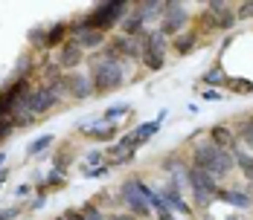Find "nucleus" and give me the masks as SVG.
<instances>
[{
    "instance_id": "1",
    "label": "nucleus",
    "mask_w": 253,
    "mask_h": 220,
    "mask_svg": "<svg viewBox=\"0 0 253 220\" xmlns=\"http://www.w3.org/2000/svg\"><path fill=\"white\" fill-rule=\"evenodd\" d=\"M192 165L204 168V171L210 174V177H215V180H224L236 168V157H233V151H224V148L212 145V142H201V145H195V151H192Z\"/></svg>"
},
{
    "instance_id": "2",
    "label": "nucleus",
    "mask_w": 253,
    "mask_h": 220,
    "mask_svg": "<svg viewBox=\"0 0 253 220\" xmlns=\"http://www.w3.org/2000/svg\"><path fill=\"white\" fill-rule=\"evenodd\" d=\"M90 81H93V93H111V90L123 87V81H126L123 64L114 58H105V52L93 55L90 58Z\"/></svg>"
},
{
    "instance_id": "3",
    "label": "nucleus",
    "mask_w": 253,
    "mask_h": 220,
    "mask_svg": "<svg viewBox=\"0 0 253 220\" xmlns=\"http://www.w3.org/2000/svg\"><path fill=\"white\" fill-rule=\"evenodd\" d=\"M128 6L131 3H126V0H114V3H99L84 21H87V26L90 29H96V32H102L105 35V29H114V24L117 21H123L128 15Z\"/></svg>"
},
{
    "instance_id": "4",
    "label": "nucleus",
    "mask_w": 253,
    "mask_h": 220,
    "mask_svg": "<svg viewBox=\"0 0 253 220\" xmlns=\"http://www.w3.org/2000/svg\"><path fill=\"white\" fill-rule=\"evenodd\" d=\"M32 90H29V81L26 78H15L12 84H6L3 90H0V119H9L12 113H15V107L29 96Z\"/></svg>"
},
{
    "instance_id": "5",
    "label": "nucleus",
    "mask_w": 253,
    "mask_h": 220,
    "mask_svg": "<svg viewBox=\"0 0 253 220\" xmlns=\"http://www.w3.org/2000/svg\"><path fill=\"white\" fill-rule=\"evenodd\" d=\"M163 52H166V35L160 29L146 32L143 35V64L149 70H160L163 67Z\"/></svg>"
},
{
    "instance_id": "6",
    "label": "nucleus",
    "mask_w": 253,
    "mask_h": 220,
    "mask_svg": "<svg viewBox=\"0 0 253 220\" xmlns=\"http://www.w3.org/2000/svg\"><path fill=\"white\" fill-rule=\"evenodd\" d=\"M123 200L128 203L131 215H137V218H149L152 215V206H149V200L140 191V180L137 177H131V180L123 183Z\"/></svg>"
},
{
    "instance_id": "7",
    "label": "nucleus",
    "mask_w": 253,
    "mask_h": 220,
    "mask_svg": "<svg viewBox=\"0 0 253 220\" xmlns=\"http://www.w3.org/2000/svg\"><path fill=\"white\" fill-rule=\"evenodd\" d=\"M58 104V96H55V90L52 87H35L29 96H26V107L35 113V116H41V113H47V110H52Z\"/></svg>"
},
{
    "instance_id": "8",
    "label": "nucleus",
    "mask_w": 253,
    "mask_h": 220,
    "mask_svg": "<svg viewBox=\"0 0 253 220\" xmlns=\"http://www.w3.org/2000/svg\"><path fill=\"white\" fill-rule=\"evenodd\" d=\"M134 154H137V145H134V139H131V133H126L117 145L108 148V154H105V165L108 168H114V165H126V162H131L134 159Z\"/></svg>"
},
{
    "instance_id": "9",
    "label": "nucleus",
    "mask_w": 253,
    "mask_h": 220,
    "mask_svg": "<svg viewBox=\"0 0 253 220\" xmlns=\"http://www.w3.org/2000/svg\"><path fill=\"white\" fill-rule=\"evenodd\" d=\"M70 38H73V44H79L82 49H96V47H102V41H105V35L96 32V29H90L87 21H79V24L70 26Z\"/></svg>"
},
{
    "instance_id": "10",
    "label": "nucleus",
    "mask_w": 253,
    "mask_h": 220,
    "mask_svg": "<svg viewBox=\"0 0 253 220\" xmlns=\"http://www.w3.org/2000/svg\"><path fill=\"white\" fill-rule=\"evenodd\" d=\"M186 24V9L180 3H166V15L160 21V32L163 35H177Z\"/></svg>"
},
{
    "instance_id": "11",
    "label": "nucleus",
    "mask_w": 253,
    "mask_h": 220,
    "mask_svg": "<svg viewBox=\"0 0 253 220\" xmlns=\"http://www.w3.org/2000/svg\"><path fill=\"white\" fill-rule=\"evenodd\" d=\"M79 130L99 139V142H114V136H117V125H108L105 119H87L79 125Z\"/></svg>"
},
{
    "instance_id": "12",
    "label": "nucleus",
    "mask_w": 253,
    "mask_h": 220,
    "mask_svg": "<svg viewBox=\"0 0 253 220\" xmlns=\"http://www.w3.org/2000/svg\"><path fill=\"white\" fill-rule=\"evenodd\" d=\"M64 81H67V96L73 98H87L93 93V81H90V75H82V73H67L64 75Z\"/></svg>"
},
{
    "instance_id": "13",
    "label": "nucleus",
    "mask_w": 253,
    "mask_h": 220,
    "mask_svg": "<svg viewBox=\"0 0 253 220\" xmlns=\"http://www.w3.org/2000/svg\"><path fill=\"white\" fill-rule=\"evenodd\" d=\"M108 47L114 49V55H126V58H140L143 61V38H128V35H120V38H114Z\"/></svg>"
},
{
    "instance_id": "14",
    "label": "nucleus",
    "mask_w": 253,
    "mask_h": 220,
    "mask_svg": "<svg viewBox=\"0 0 253 220\" xmlns=\"http://www.w3.org/2000/svg\"><path fill=\"white\" fill-rule=\"evenodd\" d=\"M166 116H169V113H166V110H160L154 122H146V125H140L137 130H131V139H134V145H137V148H140V145H146V142L152 139L154 133L160 130V125H163V119H166Z\"/></svg>"
},
{
    "instance_id": "15",
    "label": "nucleus",
    "mask_w": 253,
    "mask_h": 220,
    "mask_svg": "<svg viewBox=\"0 0 253 220\" xmlns=\"http://www.w3.org/2000/svg\"><path fill=\"white\" fill-rule=\"evenodd\" d=\"M84 61V49L79 47V44H61V49H58V67H64V70H73L76 64H82Z\"/></svg>"
},
{
    "instance_id": "16",
    "label": "nucleus",
    "mask_w": 253,
    "mask_h": 220,
    "mask_svg": "<svg viewBox=\"0 0 253 220\" xmlns=\"http://www.w3.org/2000/svg\"><path fill=\"white\" fill-rule=\"evenodd\" d=\"M215 200L230 203V206H236V209H251L253 206V197L248 194V191H239V189H218V191H215Z\"/></svg>"
},
{
    "instance_id": "17",
    "label": "nucleus",
    "mask_w": 253,
    "mask_h": 220,
    "mask_svg": "<svg viewBox=\"0 0 253 220\" xmlns=\"http://www.w3.org/2000/svg\"><path fill=\"white\" fill-rule=\"evenodd\" d=\"M210 142L218 148H224V151H236L239 148V142H236V133L230 130V127H224V125H218V127H212L210 130Z\"/></svg>"
},
{
    "instance_id": "18",
    "label": "nucleus",
    "mask_w": 253,
    "mask_h": 220,
    "mask_svg": "<svg viewBox=\"0 0 253 220\" xmlns=\"http://www.w3.org/2000/svg\"><path fill=\"white\" fill-rule=\"evenodd\" d=\"M143 21H163V15H166V3H157V0H146V3H137V9H134Z\"/></svg>"
},
{
    "instance_id": "19",
    "label": "nucleus",
    "mask_w": 253,
    "mask_h": 220,
    "mask_svg": "<svg viewBox=\"0 0 253 220\" xmlns=\"http://www.w3.org/2000/svg\"><path fill=\"white\" fill-rule=\"evenodd\" d=\"M163 197L169 200V209H177L183 218H189V215H192V206H189V203L180 197V191H175L172 186H169V189H163Z\"/></svg>"
},
{
    "instance_id": "20",
    "label": "nucleus",
    "mask_w": 253,
    "mask_h": 220,
    "mask_svg": "<svg viewBox=\"0 0 253 220\" xmlns=\"http://www.w3.org/2000/svg\"><path fill=\"white\" fill-rule=\"evenodd\" d=\"M143 26H146V21H143L137 12H131L126 21H123V35H128V38H143V35H146Z\"/></svg>"
},
{
    "instance_id": "21",
    "label": "nucleus",
    "mask_w": 253,
    "mask_h": 220,
    "mask_svg": "<svg viewBox=\"0 0 253 220\" xmlns=\"http://www.w3.org/2000/svg\"><path fill=\"white\" fill-rule=\"evenodd\" d=\"M233 157H236V168H242V174H245L248 180H253V154L242 151V148H236Z\"/></svg>"
},
{
    "instance_id": "22",
    "label": "nucleus",
    "mask_w": 253,
    "mask_h": 220,
    "mask_svg": "<svg viewBox=\"0 0 253 220\" xmlns=\"http://www.w3.org/2000/svg\"><path fill=\"white\" fill-rule=\"evenodd\" d=\"M195 44H198V32H186V35H177L175 38V49L180 55H189L195 49Z\"/></svg>"
},
{
    "instance_id": "23",
    "label": "nucleus",
    "mask_w": 253,
    "mask_h": 220,
    "mask_svg": "<svg viewBox=\"0 0 253 220\" xmlns=\"http://www.w3.org/2000/svg\"><path fill=\"white\" fill-rule=\"evenodd\" d=\"M52 142H55V136H52V133H44V136L32 139V142H29V148H26V157H38V154H41V151H47Z\"/></svg>"
},
{
    "instance_id": "24",
    "label": "nucleus",
    "mask_w": 253,
    "mask_h": 220,
    "mask_svg": "<svg viewBox=\"0 0 253 220\" xmlns=\"http://www.w3.org/2000/svg\"><path fill=\"white\" fill-rule=\"evenodd\" d=\"M204 81H207L210 87H218V84H227L230 78L224 75L221 67H212V70H207V73H204Z\"/></svg>"
},
{
    "instance_id": "25",
    "label": "nucleus",
    "mask_w": 253,
    "mask_h": 220,
    "mask_svg": "<svg viewBox=\"0 0 253 220\" xmlns=\"http://www.w3.org/2000/svg\"><path fill=\"white\" fill-rule=\"evenodd\" d=\"M236 139H242L245 145H251V148H253V119H245V122H239Z\"/></svg>"
},
{
    "instance_id": "26",
    "label": "nucleus",
    "mask_w": 253,
    "mask_h": 220,
    "mask_svg": "<svg viewBox=\"0 0 253 220\" xmlns=\"http://www.w3.org/2000/svg\"><path fill=\"white\" fill-rule=\"evenodd\" d=\"M64 183H67V180H64V174H61V171H55V168H52V171L47 174V177H44V183H41V194H44L47 189H52V186L58 189V186H64Z\"/></svg>"
},
{
    "instance_id": "27",
    "label": "nucleus",
    "mask_w": 253,
    "mask_h": 220,
    "mask_svg": "<svg viewBox=\"0 0 253 220\" xmlns=\"http://www.w3.org/2000/svg\"><path fill=\"white\" fill-rule=\"evenodd\" d=\"M128 110H131L128 104H117V107H108V110L102 113V119H105V122H108V125H114V122H117V119H123V116H126V113H128Z\"/></svg>"
},
{
    "instance_id": "28",
    "label": "nucleus",
    "mask_w": 253,
    "mask_h": 220,
    "mask_svg": "<svg viewBox=\"0 0 253 220\" xmlns=\"http://www.w3.org/2000/svg\"><path fill=\"white\" fill-rule=\"evenodd\" d=\"M67 32H70V26H67V24H55L50 32H47V44H50V47H55V44L67 35Z\"/></svg>"
},
{
    "instance_id": "29",
    "label": "nucleus",
    "mask_w": 253,
    "mask_h": 220,
    "mask_svg": "<svg viewBox=\"0 0 253 220\" xmlns=\"http://www.w3.org/2000/svg\"><path fill=\"white\" fill-rule=\"evenodd\" d=\"M29 44L35 49H50V44H47V32L44 29H32L29 32Z\"/></svg>"
},
{
    "instance_id": "30",
    "label": "nucleus",
    "mask_w": 253,
    "mask_h": 220,
    "mask_svg": "<svg viewBox=\"0 0 253 220\" xmlns=\"http://www.w3.org/2000/svg\"><path fill=\"white\" fill-rule=\"evenodd\" d=\"M227 87L233 90V93H253V84L251 81H245V78H230Z\"/></svg>"
},
{
    "instance_id": "31",
    "label": "nucleus",
    "mask_w": 253,
    "mask_h": 220,
    "mask_svg": "<svg viewBox=\"0 0 253 220\" xmlns=\"http://www.w3.org/2000/svg\"><path fill=\"white\" fill-rule=\"evenodd\" d=\"M21 215V206H6V209H0V220H15Z\"/></svg>"
},
{
    "instance_id": "32",
    "label": "nucleus",
    "mask_w": 253,
    "mask_h": 220,
    "mask_svg": "<svg viewBox=\"0 0 253 220\" xmlns=\"http://www.w3.org/2000/svg\"><path fill=\"white\" fill-rule=\"evenodd\" d=\"M82 215H84L87 220H108V218L99 212V209H96V206H84V212H82Z\"/></svg>"
},
{
    "instance_id": "33",
    "label": "nucleus",
    "mask_w": 253,
    "mask_h": 220,
    "mask_svg": "<svg viewBox=\"0 0 253 220\" xmlns=\"http://www.w3.org/2000/svg\"><path fill=\"white\" fill-rule=\"evenodd\" d=\"M12 130H15V125L9 122V119H0V142H3V139L12 133Z\"/></svg>"
},
{
    "instance_id": "34",
    "label": "nucleus",
    "mask_w": 253,
    "mask_h": 220,
    "mask_svg": "<svg viewBox=\"0 0 253 220\" xmlns=\"http://www.w3.org/2000/svg\"><path fill=\"white\" fill-rule=\"evenodd\" d=\"M29 194H32V186H29V183H21V186L15 189V197H18V200H26Z\"/></svg>"
},
{
    "instance_id": "35",
    "label": "nucleus",
    "mask_w": 253,
    "mask_h": 220,
    "mask_svg": "<svg viewBox=\"0 0 253 220\" xmlns=\"http://www.w3.org/2000/svg\"><path fill=\"white\" fill-rule=\"evenodd\" d=\"M84 177H105L108 174V165H99V168H84Z\"/></svg>"
},
{
    "instance_id": "36",
    "label": "nucleus",
    "mask_w": 253,
    "mask_h": 220,
    "mask_svg": "<svg viewBox=\"0 0 253 220\" xmlns=\"http://www.w3.org/2000/svg\"><path fill=\"white\" fill-rule=\"evenodd\" d=\"M99 162H102V154L99 151H90V154H87V168H90V165L99 168Z\"/></svg>"
},
{
    "instance_id": "37",
    "label": "nucleus",
    "mask_w": 253,
    "mask_h": 220,
    "mask_svg": "<svg viewBox=\"0 0 253 220\" xmlns=\"http://www.w3.org/2000/svg\"><path fill=\"white\" fill-rule=\"evenodd\" d=\"M44 203H47V194H38L32 203H29V212H38V209H44Z\"/></svg>"
},
{
    "instance_id": "38",
    "label": "nucleus",
    "mask_w": 253,
    "mask_h": 220,
    "mask_svg": "<svg viewBox=\"0 0 253 220\" xmlns=\"http://www.w3.org/2000/svg\"><path fill=\"white\" fill-rule=\"evenodd\" d=\"M239 18H253V0L242 3V9H239Z\"/></svg>"
},
{
    "instance_id": "39",
    "label": "nucleus",
    "mask_w": 253,
    "mask_h": 220,
    "mask_svg": "<svg viewBox=\"0 0 253 220\" xmlns=\"http://www.w3.org/2000/svg\"><path fill=\"white\" fill-rule=\"evenodd\" d=\"M201 98H207V101H221V93L218 90H204Z\"/></svg>"
},
{
    "instance_id": "40",
    "label": "nucleus",
    "mask_w": 253,
    "mask_h": 220,
    "mask_svg": "<svg viewBox=\"0 0 253 220\" xmlns=\"http://www.w3.org/2000/svg\"><path fill=\"white\" fill-rule=\"evenodd\" d=\"M64 220H87L82 212H76V209H70V212H64Z\"/></svg>"
},
{
    "instance_id": "41",
    "label": "nucleus",
    "mask_w": 253,
    "mask_h": 220,
    "mask_svg": "<svg viewBox=\"0 0 253 220\" xmlns=\"http://www.w3.org/2000/svg\"><path fill=\"white\" fill-rule=\"evenodd\" d=\"M157 220H175V218H172V212H157Z\"/></svg>"
},
{
    "instance_id": "42",
    "label": "nucleus",
    "mask_w": 253,
    "mask_h": 220,
    "mask_svg": "<svg viewBox=\"0 0 253 220\" xmlns=\"http://www.w3.org/2000/svg\"><path fill=\"white\" fill-rule=\"evenodd\" d=\"M108 220H134V215H114V218H108Z\"/></svg>"
},
{
    "instance_id": "43",
    "label": "nucleus",
    "mask_w": 253,
    "mask_h": 220,
    "mask_svg": "<svg viewBox=\"0 0 253 220\" xmlns=\"http://www.w3.org/2000/svg\"><path fill=\"white\" fill-rule=\"evenodd\" d=\"M9 177V168H0V186H3V180Z\"/></svg>"
},
{
    "instance_id": "44",
    "label": "nucleus",
    "mask_w": 253,
    "mask_h": 220,
    "mask_svg": "<svg viewBox=\"0 0 253 220\" xmlns=\"http://www.w3.org/2000/svg\"><path fill=\"white\" fill-rule=\"evenodd\" d=\"M3 162H6V154H3V151H0V165H3Z\"/></svg>"
},
{
    "instance_id": "45",
    "label": "nucleus",
    "mask_w": 253,
    "mask_h": 220,
    "mask_svg": "<svg viewBox=\"0 0 253 220\" xmlns=\"http://www.w3.org/2000/svg\"><path fill=\"white\" fill-rule=\"evenodd\" d=\"M227 220H236V218H233V215H230V218H227Z\"/></svg>"
},
{
    "instance_id": "46",
    "label": "nucleus",
    "mask_w": 253,
    "mask_h": 220,
    "mask_svg": "<svg viewBox=\"0 0 253 220\" xmlns=\"http://www.w3.org/2000/svg\"><path fill=\"white\" fill-rule=\"evenodd\" d=\"M55 220H64V218H55Z\"/></svg>"
}]
</instances>
